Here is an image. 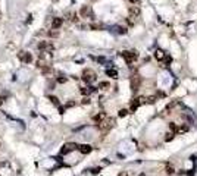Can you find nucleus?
Instances as JSON below:
<instances>
[{
    "label": "nucleus",
    "instance_id": "1",
    "mask_svg": "<svg viewBox=\"0 0 197 176\" xmlns=\"http://www.w3.org/2000/svg\"><path fill=\"white\" fill-rule=\"evenodd\" d=\"M121 56L125 59V62L128 65L134 63L137 59H138V53L137 51H134V50H131V51H128V50H125V51H121Z\"/></svg>",
    "mask_w": 197,
    "mask_h": 176
},
{
    "label": "nucleus",
    "instance_id": "2",
    "mask_svg": "<svg viewBox=\"0 0 197 176\" xmlns=\"http://www.w3.org/2000/svg\"><path fill=\"white\" fill-rule=\"evenodd\" d=\"M82 81L84 82H87V84H91V82H94V81L97 79V75H96V72L94 70H91V69H85L84 72H82Z\"/></svg>",
    "mask_w": 197,
    "mask_h": 176
},
{
    "label": "nucleus",
    "instance_id": "3",
    "mask_svg": "<svg viewBox=\"0 0 197 176\" xmlns=\"http://www.w3.org/2000/svg\"><path fill=\"white\" fill-rule=\"evenodd\" d=\"M140 85H141V78L140 75H132L131 76V90L134 93H137L140 90Z\"/></svg>",
    "mask_w": 197,
    "mask_h": 176
},
{
    "label": "nucleus",
    "instance_id": "4",
    "mask_svg": "<svg viewBox=\"0 0 197 176\" xmlns=\"http://www.w3.org/2000/svg\"><path fill=\"white\" fill-rule=\"evenodd\" d=\"M80 15L82 18H90V19H94V13H93V9L90 6H82L81 10H80Z\"/></svg>",
    "mask_w": 197,
    "mask_h": 176
},
{
    "label": "nucleus",
    "instance_id": "5",
    "mask_svg": "<svg viewBox=\"0 0 197 176\" xmlns=\"http://www.w3.org/2000/svg\"><path fill=\"white\" fill-rule=\"evenodd\" d=\"M78 148V145L75 144V142H68V144L63 145V148L60 150V154H68V153H71V151H74V150H77Z\"/></svg>",
    "mask_w": 197,
    "mask_h": 176
},
{
    "label": "nucleus",
    "instance_id": "6",
    "mask_svg": "<svg viewBox=\"0 0 197 176\" xmlns=\"http://www.w3.org/2000/svg\"><path fill=\"white\" fill-rule=\"evenodd\" d=\"M80 91H81L82 96L88 97L90 94H91V93H94V91H96V87H91V85H88V87H82Z\"/></svg>",
    "mask_w": 197,
    "mask_h": 176
},
{
    "label": "nucleus",
    "instance_id": "7",
    "mask_svg": "<svg viewBox=\"0 0 197 176\" xmlns=\"http://www.w3.org/2000/svg\"><path fill=\"white\" fill-rule=\"evenodd\" d=\"M78 150H80L81 154H88V153H91L93 147L90 144H81V145H78Z\"/></svg>",
    "mask_w": 197,
    "mask_h": 176
},
{
    "label": "nucleus",
    "instance_id": "8",
    "mask_svg": "<svg viewBox=\"0 0 197 176\" xmlns=\"http://www.w3.org/2000/svg\"><path fill=\"white\" fill-rule=\"evenodd\" d=\"M62 24H63V18H53V21H51V28L59 30V28L62 27Z\"/></svg>",
    "mask_w": 197,
    "mask_h": 176
},
{
    "label": "nucleus",
    "instance_id": "9",
    "mask_svg": "<svg viewBox=\"0 0 197 176\" xmlns=\"http://www.w3.org/2000/svg\"><path fill=\"white\" fill-rule=\"evenodd\" d=\"M104 119H106V113H104V112H98L97 114H94V116H93V120H94L96 123H100V122H103Z\"/></svg>",
    "mask_w": 197,
    "mask_h": 176
},
{
    "label": "nucleus",
    "instance_id": "10",
    "mask_svg": "<svg viewBox=\"0 0 197 176\" xmlns=\"http://www.w3.org/2000/svg\"><path fill=\"white\" fill-rule=\"evenodd\" d=\"M22 62H24V63H31V62H33V54H31V53H28V51H24Z\"/></svg>",
    "mask_w": 197,
    "mask_h": 176
},
{
    "label": "nucleus",
    "instance_id": "11",
    "mask_svg": "<svg viewBox=\"0 0 197 176\" xmlns=\"http://www.w3.org/2000/svg\"><path fill=\"white\" fill-rule=\"evenodd\" d=\"M130 15L138 16L140 15V7H138V6H131V7H130Z\"/></svg>",
    "mask_w": 197,
    "mask_h": 176
},
{
    "label": "nucleus",
    "instance_id": "12",
    "mask_svg": "<svg viewBox=\"0 0 197 176\" xmlns=\"http://www.w3.org/2000/svg\"><path fill=\"white\" fill-rule=\"evenodd\" d=\"M106 75L110 78H118V70L116 69H106Z\"/></svg>",
    "mask_w": 197,
    "mask_h": 176
},
{
    "label": "nucleus",
    "instance_id": "13",
    "mask_svg": "<svg viewBox=\"0 0 197 176\" xmlns=\"http://www.w3.org/2000/svg\"><path fill=\"white\" fill-rule=\"evenodd\" d=\"M138 106H141V101H140V98H135V100L131 103V112L137 110V109H138Z\"/></svg>",
    "mask_w": 197,
    "mask_h": 176
},
{
    "label": "nucleus",
    "instance_id": "14",
    "mask_svg": "<svg viewBox=\"0 0 197 176\" xmlns=\"http://www.w3.org/2000/svg\"><path fill=\"white\" fill-rule=\"evenodd\" d=\"M47 35H49L50 38H56V37H59V30H54V28H51V30L47 32Z\"/></svg>",
    "mask_w": 197,
    "mask_h": 176
},
{
    "label": "nucleus",
    "instance_id": "15",
    "mask_svg": "<svg viewBox=\"0 0 197 176\" xmlns=\"http://www.w3.org/2000/svg\"><path fill=\"white\" fill-rule=\"evenodd\" d=\"M98 88L100 90H107V88H110V84L107 81H101V82H98Z\"/></svg>",
    "mask_w": 197,
    "mask_h": 176
},
{
    "label": "nucleus",
    "instance_id": "16",
    "mask_svg": "<svg viewBox=\"0 0 197 176\" xmlns=\"http://www.w3.org/2000/svg\"><path fill=\"white\" fill-rule=\"evenodd\" d=\"M41 72H43V75H44V76H47V75H51V72H53V70H51V68L47 65V66L41 68Z\"/></svg>",
    "mask_w": 197,
    "mask_h": 176
},
{
    "label": "nucleus",
    "instance_id": "17",
    "mask_svg": "<svg viewBox=\"0 0 197 176\" xmlns=\"http://www.w3.org/2000/svg\"><path fill=\"white\" fill-rule=\"evenodd\" d=\"M44 66H47V62L43 59V56H40V59L37 60V68H44Z\"/></svg>",
    "mask_w": 197,
    "mask_h": 176
},
{
    "label": "nucleus",
    "instance_id": "18",
    "mask_svg": "<svg viewBox=\"0 0 197 176\" xmlns=\"http://www.w3.org/2000/svg\"><path fill=\"white\" fill-rule=\"evenodd\" d=\"M49 100L51 101V103H53V104H54V106H57V107L60 106V101H59V98H57V97H54V96H50V97H49Z\"/></svg>",
    "mask_w": 197,
    "mask_h": 176
},
{
    "label": "nucleus",
    "instance_id": "19",
    "mask_svg": "<svg viewBox=\"0 0 197 176\" xmlns=\"http://www.w3.org/2000/svg\"><path fill=\"white\" fill-rule=\"evenodd\" d=\"M135 22H137V16H132V15L128 16V24H130V25H134Z\"/></svg>",
    "mask_w": 197,
    "mask_h": 176
},
{
    "label": "nucleus",
    "instance_id": "20",
    "mask_svg": "<svg viewBox=\"0 0 197 176\" xmlns=\"http://www.w3.org/2000/svg\"><path fill=\"white\" fill-rule=\"evenodd\" d=\"M118 114H119V117H125V116L128 114V110H127V109H121Z\"/></svg>",
    "mask_w": 197,
    "mask_h": 176
},
{
    "label": "nucleus",
    "instance_id": "21",
    "mask_svg": "<svg viewBox=\"0 0 197 176\" xmlns=\"http://www.w3.org/2000/svg\"><path fill=\"white\" fill-rule=\"evenodd\" d=\"M154 56H156V59H162V57H163L165 54H163V51H162V50H156Z\"/></svg>",
    "mask_w": 197,
    "mask_h": 176
},
{
    "label": "nucleus",
    "instance_id": "22",
    "mask_svg": "<svg viewBox=\"0 0 197 176\" xmlns=\"http://www.w3.org/2000/svg\"><path fill=\"white\" fill-rule=\"evenodd\" d=\"M172 140H174V132H171V134L168 132L166 137H165V141H172Z\"/></svg>",
    "mask_w": 197,
    "mask_h": 176
},
{
    "label": "nucleus",
    "instance_id": "23",
    "mask_svg": "<svg viewBox=\"0 0 197 176\" xmlns=\"http://www.w3.org/2000/svg\"><path fill=\"white\" fill-rule=\"evenodd\" d=\"M66 81H68L66 76H57V82H59V84H65Z\"/></svg>",
    "mask_w": 197,
    "mask_h": 176
},
{
    "label": "nucleus",
    "instance_id": "24",
    "mask_svg": "<svg viewBox=\"0 0 197 176\" xmlns=\"http://www.w3.org/2000/svg\"><path fill=\"white\" fill-rule=\"evenodd\" d=\"M174 172H175V169H174L172 166H168V167H166V173H168V175H172Z\"/></svg>",
    "mask_w": 197,
    "mask_h": 176
},
{
    "label": "nucleus",
    "instance_id": "25",
    "mask_svg": "<svg viewBox=\"0 0 197 176\" xmlns=\"http://www.w3.org/2000/svg\"><path fill=\"white\" fill-rule=\"evenodd\" d=\"M154 101H156V97H154V96L147 97V98H146V103H150V104H151V103H154Z\"/></svg>",
    "mask_w": 197,
    "mask_h": 176
},
{
    "label": "nucleus",
    "instance_id": "26",
    "mask_svg": "<svg viewBox=\"0 0 197 176\" xmlns=\"http://www.w3.org/2000/svg\"><path fill=\"white\" fill-rule=\"evenodd\" d=\"M178 132H185V131H188V126L187 125H184V126H180V128H177Z\"/></svg>",
    "mask_w": 197,
    "mask_h": 176
},
{
    "label": "nucleus",
    "instance_id": "27",
    "mask_svg": "<svg viewBox=\"0 0 197 176\" xmlns=\"http://www.w3.org/2000/svg\"><path fill=\"white\" fill-rule=\"evenodd\" d=\"M100 170H101L100 167H94V169H91V173L93 175H97V173H100Z\"/></svg>",
    "mask_w": 197,
    "mask_h": 176
},
{
    "label": "nucleus",
    "instance_id": "28",
    "mask_svg": "<svg viewBox=\"0 0 197 176\" xmlns=\"http://www.w3.org/2000/svg\"><path fill=\"white\" fill-rule=\"evenodd\" d=\"M116 30H118V32H119V34H127V28H121V27H118Z\"/></svg>",
    "mask_w": 197,
    "mask_h": 176
},
{
    "label": "nucleus",
    "instance_id": "29",
    "mask_svg": "<svg viewBox=\"0 0 197 176\" xmlns=\"http://www.w3.org/2000/svg\"><path fill=\"white\" fill-rule=\"evenodd\" d=\"M81 103H82V104H90V98H88V97H84Z\"/></svg>",
    "mask_w": 197,
    "mask_h": 176
},
{
    "label": "nucleus",
    "instance_id": "30",
    "mask_svg": "<svg viewBox=\"0 0 197 176\" xmlns=\"http://www.w3.org/2000/svg\"><path fill=\"white\" fill-rule=\"evenodd\" d=\"M169 128L172 129V131H177V125H175L174 122H171V123H169Z\"/></svg>",
    "mask_w": 197,
    "mask_h": 176
},
{
    "label": "nucleus",
    "instance_id": "31",
    "mask_svg": "<svg viewBox=\"0 0 197 176\" xmlns=\"http://www.w3.org/2000/svg\"><path fill=\"white\" fill-rule=\"evenodd\" d=\"M75 106V101H68L66 103V107H74Z\"/></svg>",
    "mask_w": 197,
    "mask_h": 176
},
{
    "label": "nucleus",
    "instance_id": "32",
    "mask_svg": "<svg viewBox=\"0 0 197 176\" xmlns=\"http://www.w3.org/2000/svg\"><path fill=\"white\" fill-rule=\"evenodd\" d=\"M118 176H130V175H128V172H121Z\"/></svg>",
    "mask_w": 197,
    "mask_h": 176
},
{
    "label": "nucleus",
    "instance_id": "33",
    "mask_svg": "<svg viewBox=\"0 0 197 176\" xmlns=\"http://www.w3.org/2000/svg\"><path fill=\"white\" fill-rule=\"evenodd\" d=\"M18 56H19V59L22 60V57H24V51H19V54H18Z\"/></svg>",
    "mask_w": 197,
    "mask_h": 176
},
{
    "label": "nucleus",
    "instance_id": "34",
    "mask_svg": "<svg viewBox=\"0 0 197 176\" xmlns=\"http://www.w3.org/2000/svg\"><path fill=\"white\" fill-rule=\"evenodd\" d=\"M130 3H132V4H138V0H130Z\"/></svg>",
    "mask_w": 197,
    "mask_h": 176
},
{
    "label": "nucleus",
    "instance_id": "35",
    "mask_svg": "<svg viewBox=\"0 0 197 176\" xmlns=\"http://www.w3.org/2000/svg\"><path fill=\"white\" fill-rule=\"evenodd\" d=\"M65 112V109H63V107H60V106H59V113H63Z\"/></svg>",
    "mask_w": 197,
    "mask_h": 176
},
{
    "label": "nucleus",
    "instance_id": "36",
    "mask_svg": "<svg viewBox=\"0 0 197 176\" xmlns=\"http://www.w3.org/2000/svg\"><path fill=\"white\" fill-rule=\"evenodd\" d=\"M1 104H3V98L0 97V106H1Z\"/></svg>",
    "mask_w": 197,
    "mask_h": 176
},
{
    "label": "nucleus",
    "instance_id": "37",
    "mask_svg": "<svg viewBox=\"0 0 197 176\" xmlns=\"http://www.w3.org/2000/svg\"><path fill=\"white\" fill-rule=\"evenodd\" d=\"M140 176H146V173H141V175H140Z\"/></svg>",
    "mask_w": 197,
    "mask_h": 176
},
{
    "label": "nucleus",
    "instance_id": "38",
    "mask_svg": "<svg viewBox=\"0 0 197 176\" xmlns=\"http://www.w3.org/2000/svg\"><path fill=\"white\" fill-rule=\"evenodd\" d=\"M0 176H1V175H0Z\"/></svg>",
    "mask_w": 197,
    "mask_h": 176
}]
</instances>
